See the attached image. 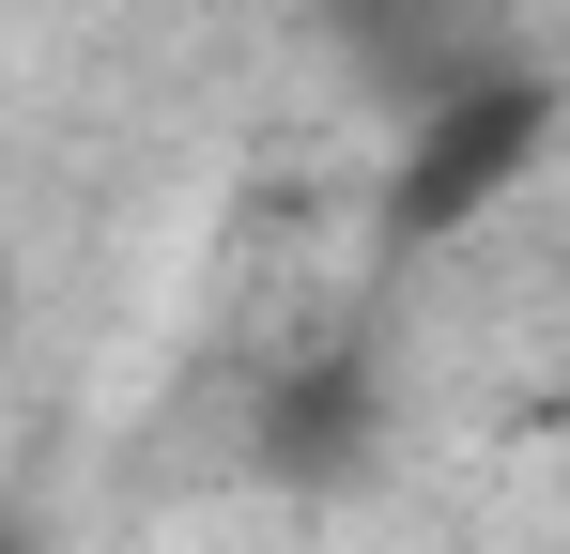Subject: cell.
Masks as SVG:
<instances>
[{"label":"cell","mask_w":570,"mask_h":554,"mask_svg":"<svg viewBox=\"0 0 570 554\" xmlns=\"http://www.w3.org/2000/svg\"><path fill=\"white\" fill-rule=\"evenodd\" d=\"M540 139H556V78H524V62H463V78H432L416 108V155H401V247H448L463 216H493L509 185L540 170Z\"/></svg>","instance_id":"cell-1"},{"label":"cell","mask_w":570,"mask_h":554,"mask_svg":"<svg viewBox=\"0 0 570 554\" xmlns=\"http://www.w3.org/2000/svg\"><path fill=\"white\" fill-rule=\"evenodd\" d=\"M0 339H16V231H0Z\"/></svg>","instance_id":"cell-3"},{"label":"cell","mask_w":570,"mask_h":554,"mask_svg":"<svg viewBox=\"0 0 570 554\" xmlns=\"http://www.w3.org/2000/svg\"><path fill=\"white\" fill-rule=\"evenodd\" d=\"M432 16H448V0H355V31H385V47H416Z\"/></svg>","instance_id":"cell-2"}]
</instances>
